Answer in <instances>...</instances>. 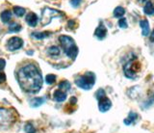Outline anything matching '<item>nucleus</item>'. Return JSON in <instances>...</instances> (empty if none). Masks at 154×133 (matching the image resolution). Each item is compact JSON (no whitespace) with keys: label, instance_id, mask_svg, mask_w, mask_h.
<instances>
[{"label":"nucleus","instance_id":"obj_1","mask_svg":"<svg viewBox=\"0 0 154 133\" xmlns=\"http://www.w3.org/2000/svg\"><path fill=\"white\" fill-rule=\"evenodd\" d=\"M17 82L20 88L27 93H38L42 87V76L38 68L28 64L17 72Z\"/></svg>","mask_w":154,"mask_h":133},{"label":"nucleus","instance_id":"obj_2","mask_svg":"<svg viewBox=\"0 0 154 133\" xmlns=\"http://www.w3.org/2000/svg\"><path fill=\"white\" fill-rule=\"evenodd\" d=\"M59 41L66 56L69 57L70 59L74 60L77 54H78V47H77L73 39L70 38L69 36L62 35L59 37Z\"/></svg>","mask_w":154,"mask_h":133},{"label":"nucleus","instance_id":"obj_3","mask_svg":"<svg viewBox=\"0 0 154 133\" xmlns=\"http://www.w3.org/2000/svg\"><path fill=\"white\" fill-rule=\"evenodd\" d=\"M95 83V75L91 73L88 72L84 75L79 76L77 79H75V84L81 89L84 90H91Z\"/></svg>","mask_w":154,"mask_h":133},{"label":"nucleus","instance_id":"obj_4","mask_svg":"<svg viewBox=\"0 0 154 133\" xmlns=\"http://www.w3.org/2000/svg\"><path fill=\"white\" fill-rule=\"evenodd\" d=\"M64 17V14L62 12L55 10V9L51 8H45L42 11V17H41V23L42 26H46L51 22L53 17Z\"/></svg>","mask_w":154,"mask_h":133},{"label":"nucleus","instance_id":"obj_5","mask_svg":"<svg viewBox=\"0 0 154 133\" xmlns=\"http://www.w3.org/2000/svg\"><path fill=\"white\" fill-rule=\"evenodd\" d=\"M17 121V115L9 109L0 108V126H9Z\"/></svg>","mask_w":154,"mask_h":133},{"label":"nucleus","instance_id":"obj_6","mask_svg":"<svg viewBox=\"0 0 154 133\" xmlns=\"http://www.w3.org/2000/svg\"><path fill=\"white\" fill-rule=\"evenodd\" d=\"M139 69H140V64L138 62H135L133 60L129 61L123 66L125 76L130 79H135L136 78V73H138Z\"/></svg>","mask_w":154,"mask_h":133},{"label":"nucleus","instance_id":"obj_7","mask_svg":"<svg viewBox=\"0 0 154 133\" xmlns=\"http://www.w3.org/2000/svg\"><path fill=\"white\" fill-rule=\"evenodd\" d=\"M22 45H23V41L18 37H13L7 42V48L10 51L17 50L19 48H21Z\"/></svg>","mask_w":154,"mask_h":133},{"label":"nucleus","instance_id":"obj_8","mask_svg":"<svg viewBox=\"0 0 154 133\" xmlns=\"http://www.w3.org/2000/svg\"><path fill=\"white\" fill-rule=\"evenodd\" d=\"M98 101H99L98 102V107H99V110L101 112L108 111L109 109L111 108V106H112V102H111V101L107 97H105L103 98L99 99Z\"/></svg>","mask_w":154,"mask_h":133},{"label":"nucleus","instance_id":"obj_9","mask_svg":"<svg viewBox=\"0 0 154 133\" xmlns=\"http://www.w3.org/2000/svg\"><path fill=\"white\" fill-rule=\"evenodd\" d=\"M106 34H107V29H106V27L104 26L103 23H101V24L95 29L94 35L97 37L99 40H102L106 37Z\"/></svg>","mask_w":154,"mask_h":133},{"label":"nucleus","instance_id":"obj_10","mask_svg":"<svg viewBox=\"0 0 154 133\" xmlns=\"http://www.w3.org/2000/svg\"><path fill=\"white\" fill-rule=\"evenodd\" d=\"M26 22L32 27H35L38 24V16L35 13H29L26 16Z\"/></svg>","mask_w":154,"mask_h":133},{"label":"nucleus","instance_id":"obj_11","mask_svg":"<svg viewBox=\"0 0 154 133\" xmlns=\"http://www.w3.org/2000/svg\"><path fill=\"white\" fill-rule=\"evenodd\" d=\"M53 97L56 101L58 102H63L66 101V94L65 91H62V90H56L54 92V94H53Z\"/></svg>","mask_w":154,"mask_h":133},{"label":"nucleus","instance_id":"obj_12","mask_svg":"<svg viewBox=\"0 0 154 133\" xmlns=\"http://www.w3.org/2000/svg\"><path fill=\"white\" fill-rule=\"evenodd\" d=\"M140 26L142 28V32H143V36H148L149 34V23L146 20H143L140 21Z\"/></svg>","mask_w":154,"mask_h":133},{"label":"nucleus","instance_id":"obj_13","mask_svg":"<svg viewBox=\"0 0 154 133\" xmlns=\"http://www.w3.org/2000/svg\"><path fill=\"white\" fill-rule=\"evenodd\" d=\"M143 13L148 16L154 15V6L151 2H149V1L146 2V4L143 7Z\"/></svg>","mask_w":154,"mask_h":133},{"label":"nucleus","instance_id":"obj_14","mask_svg":"<svg viewBox=\"0 0 154 133\" xmlns=\"http://www.w3.org/2000/svg\"><path fill=\"white\" fill-rule=\"evenodd\" d=\"M45 97H35V98H33L31 102H30V105L32 107H38V106H41L42 104L45 102Z\"/></svg>","mask_w":154,"mask_h":133},{"label":"nucleus","instance_id":"obj_15","mask_svg":"<svg viewBox=\"0 0 154 133\" xmlns=\"http://www.w3.org/2000/svg\"><path fill=\"white\" fill-rule=\"evenodd\" d=\"M11 18H12V13L10 11L6 10L1 13V20L4 23H8L10 20H11Z\"/></svg>","mask_w":154,"mask_h":133},{"label":"nucleus","instance_id":"obj_16","mask_svg":"<svg viewBox=\"0 0 154 133\" xmlns=\"http://www.w3.org/2000/svg\"><path fill=\"white\" fill-rule=\"evenodd\" d=\"M138 117V115L135 112H130L129 113V116H128V118H126L125 120L123 121L124 122V123L126 125H131V123L133 122V121H135L136 120V118Z\"/></svg>","mask_w":154,"mask_h":133},{"label":"nucleus","instance_id":"obj_17","mask_svg":"<svg viewBox=\"0 0 154 133\" xmlns=\"http://www.w3.org/2000/svg\"><path fill=\"white\" fill-rule=\"evenodd\" d=\"M32 36L38 40H42V39H45V38L49 36V33L48 32H34Z\"/></svg>","mask_w":154,"mask_h":133},{"label":"nucleus","instance_id":"obj_18","mask_svg":"<svg viewBox=\"0 0 154 133\" xmlns=\"http://www.w3.org/2000/svg\"><path fill=\"white\" fill-rule=\"evenodd\" d=\"M48 54L51 56H59L60 55V48L58 46H51L48 48Z\"/></svg>","mask_w":154,"mask_h":133},{"label":"nucleus","instance_id":"obj_19","mask_svg":"<svg viewBox=\"0 0 154 133\" xmlns=\"http://www.w3.org/2000/svg\"><path fill=\"white\" fill-rule=\"evenodd\" d=\"M21 30V25L18 24V23H12L11 25H9V31L11 33H17Z\"/></svg>","mask_w":154,"mask_h":133},{"label":"nucleus","instance_id":"obj_20","mask_svg":"<svg viewBox=\"0 0 154 133\" xmlns=\"http://www.w3.org/2000/svg\"><path fill=\"white\" fill-rule=\"evenodd\" d=\"M14 15L17 16V17H23V15L25 14V9L22 8V7H19V6H14L13 8Z\"/></svg>","mask_w":154,"mask_h":133},{"label":"nucleus","instance_id":"obj_21","mask_svg":"<svg viewBox=\"0 0 154 133\" xmlns=\"http://www.w3.org/2000/svg\"><path fill=\"white\" fill-rule=\"evenodd\" d=\"M70 87H71L70 83L69 81H66V80H64V81H62L59 84V89L62 90V91H69V90H70Z\"/></svg>","mask_w":154,"mask_h":133},{"label":"nucleus","instance_id":"obj_22","mask_svg":"<svg viewBox=\"0 0 154 133\" xmlns=\"http://www.w3.org/2000/svg\"><path fill=\"white\" fill-rule=\"evenodd\" d=\"M125 14V10L122 8V7H117L114 10V16L116 17H123V15Z\"/></svg>","mask_w":154,"mask_h":133},{"label":"nucleus","instance_id":"obj_23","mask_svg":"<svg viewBox=\"0 0 154 133\" xmlns=\"http://www.w3.org/2000/svg\"><path fill=\"white\" fill-rule=\"evenodd\" d=\"M56 81V76L54 74H48V75H46V77H45V82L47 83V84H49V85H51V84H53Z\"/></svg>","mask_w":154,"mask_h":133},{"label":"nucleus","instance_id":"obj_24","mask_svg":"<svg viewBox=\"0 0 154 133\" xmlns=\"http://www.w3.org/2000/svg\"><path fill=\"white\" fill-rule=\"evenodd\" d=\"M24 129H25L26 133H36V128L34 127L32 123H27L25 127H24Z\"/></svg>","mask_w":154,"mask_h":133},{"label":"nucleus","instance_id":"obj_25","mask_svg":"<svg viewBox=\"0 0 154 133\" xmlns=\"http://www.w3.org/2000/svg\"><path fill=\"white\" fill-rule=\"evenodd\" d=\"M106 97V94H105V91L103 89H98L97 91H96V93H95V97L98 99H101V98H103V97Z\"/></svg>","mask_w":154,"mask_h":133},{"label":"nucleus","instance_id":"obj_26","mask_svg":"<svg viewBox=\"0 0 154 133\" xmlns=\"http://www.w3.org/2000/svg\"><path fill=\"white\" fill-rule=\"evenodd\" d=\"M119 26L120 28H127V21L125 18H120L119 20Z\"/></svg>","mask_w":154,"mask_h":133},{"label":"nucleus","instance_id":"obj_27","mask_svg":"<svg viewBox=\"0 0 154 133\" xmlns=\"http://www.w3.org/2000/svg\"><path fill=\"white\" fill-rule=\"evenodd\" d=\"M80 3H81V0H70V4H71V6L72 7H74V8H77L79 5H80Z\"/></svg>","mask_w":154,"mask_h":133},{"label":"nucleus","instance_id":"obj_28","mask_svg":"<svg viewBox=\"0 0 154 133\" xmlns=\"http://www.w3.org/2000/svg\"><path fill=\"white\" fill-rule=\"evenodd\" d=\"M5 81H6V75H5L4 73L0 72V84L4 83Z\"/></svg>","mask_w":154,"mask_h":133},{"label":"nucleus","instance_id":"obj_29","mask_svg":"<svg viewBox=\"0 0 154 133\" xmlns=\"http://www.w3.org/2000/svg\"><path fill=\"white\" fill-rule=\"evenodd\" d=\"M6 66V61L4 59H0V70H2Z\"/></svg>","mask_w":154,"mask_h":133},{"label":"nucleus","instance_id":"obj_30","mask_svg":"<svg viewBox=\"0 0 154 133\" xmlns=\"http://www.w3.org/2000/svg\"><path fill=\"white\" fill-rule=\"evenodd\" d=\"M67 25H69V28H73L75 25V21L74 20H69L67 22Z\"/></svg>","mask_w":154,"mask_h":133},{"label":"nucleus","instance_id":"obj_31","mask_svg":"<svg viewBox=\"0 0 154 133\" xmlns=\"http://www.w3.org/2000/svg\"><path fill=\"white\" fill-rule=\"evenodd\" d=\"M149 38H150V41L154 42V30L152 31V33L150 34V37H149Z\"/></svg>","mask_w":154,"mask_h":133},{"label":"nucleus","instance_id":"obj_32","mask_svg":"<svg viewBox=\"0 0 154 133\" xmlns=\"http://www.w3.org/2000/svg\"><path fill=\"white\" fill-rule=\"evenodd\" d=\"M139 2H148V0H138Z\"/></svg>","mask_w":154,"mask_h":133}]
</instances>
